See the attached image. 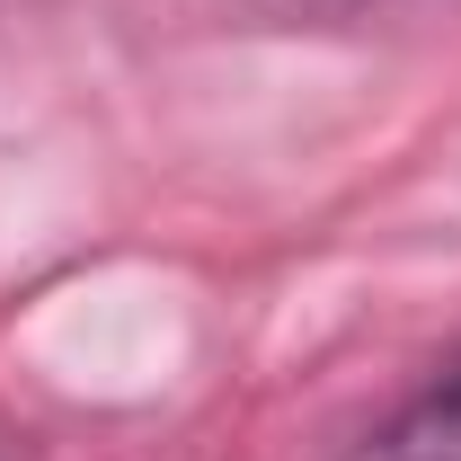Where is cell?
Returning <instances> with one entry per match:
<instances>
[{
  "label": "cell",
  "instance_id": "6da1fadb",
  "mask_svg": "<svg viewBox=\"0 0 461 461\" xmlns=\"http://www.w3.org/2000/svg\"><path fill=\"white\" fill-rule=\"evenodd\" d=\"M346 461H461V355H444L400 408H382Z\"/></svg>",
  "mask_w": 461,
  "mask_h": 461
},
{
  "label": "cell",
  "instance_id": "7a4b0ae2",
  "mask_svg": "<svg viewBox=\"0 0 461 461\" xmlns=\"http://www.w3.org/2000/svg\"><path fill=\"white\" fill-rule=\"evenodd\" d=\"M276 9H293V18H346V9H373V0H276Z\"/></svg>",
  "mask_w": 461,
  "mask_h": 461
}]
</instances>
